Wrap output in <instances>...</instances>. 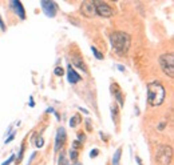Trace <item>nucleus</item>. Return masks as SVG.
Masks as SVG:
<instances>
[{
  "label": "nucleus",
  "mask_w": 174,
  "mask_h": 165,
  "mask_svg": "<svg viewBox=\"0 0 174 165\" xmlns=\"http://www.w3.org/2000/svg\"><path fill=\"white\" fill-rule=\"evenodd\" d=\"M99 154V152H98V149H94V150H91V153H90V156L91 157H96Z\"/></svg>",
  "instance_id": "obj_21"
},
{
  "label": "nucleus",
  "mask_w": 174,
  "mask_h": 165,
  "mask_svg": "<svg viewBox=\"0 0 174 165\" xmlns=\"http://www.w3.org/2000/svg\"><path fill=\"white\" fill-rule=\"evenodd\" d=\"M11 5L13 7V8H15V11H16V13L19 15V18L22 19V20H24L26 13H24V9H23L22 3H20V2H11Z\"/></svg>",
  "instance_id": "obj_10"
},
{
  "label": "nucleus",
  "mask_w": 174,
  "mask_h": 165,
  "mask_svg": "<svg viewBox=\"0 0 174 165\" xmlns=\"http://www.w3.org/2000/svg\"><path fill=\"white\" fill-rule=\"evenodd\" d=\"M110 41H111L113 48L115 49L119 55H122V53H126L127 51H129L131 39H130V36L127 35L126 32H119L118 31V32L111 33V36H110Z\"/></svg>",
  "instance_id": "obj_2"
},
{
  "label": "nucleus",
  "mask_w": 174,
  "mask_h": 165,
  "mask_svg": "<svg viewBox=\"0 0 174 165\" xmlns=\"http://www.w3.org/2000/svg\"><path fill=\"white\" fill-rule=\"evenodd\" d=\"M80 12H82V15H85L86 18H89V19L94 18V16L96 15L94 3L92 2H83L82 5H80Z\"/></svg>",
  "instance_id": "obj_6"
},
{
  "label": "nucleus",
  "mask_w": 174,
  "mask_h": 165,
  "mask_svg": "<svg viewBox=\"0 0 174 165\" xmlns=\"http://www.w3.org/2000/svg\"><path fill=\"white\" fill-rule=\"evenodd\" d=\"M91 49H92V53H94V56H95L96 59H98V60H103V55H102V53H100V52L98 51V49L95 48V47H91Z\"/></svg>",
  "instance_id": "obj_14"
},
{
  "label": "nucleus",
  "mask_w": 174,
  "mask_h": 165,
  "mask_svg": "<svg viewBox=\"0 0 174 165\" xmlns=\"http://www.w3.org/2000/svg\"><path fill=\"white\" fill-rule=\"evenodd\" d=\"M54 73H55L56 76H63L64 75V71H63L62 67H56L55 71H54Z\"/></svg>",
  "instance_id": "obj_16"
},
{
  "label": "nucleus",
  "mask_w": 174,
  "mask_h": 165,
  "mask_svg": "<svg viewBox=\"0 0 174 165\" xmlns=\"http://www.w3.org/2000/svg\"><path fill=\"white\" fill-rule=\"evenodd\" d=\"M80 123H82V117H80L79 114H74V116L71 117V120H70V127L75 128L76 125H79Z\"/></svg>",
  "instance_id": "obj_12"
},
{
  "label": "nucleus",
  "mask_w": 174,
  "mask_h": 165,
  "mask_svg": "<svg viewBox=\"0 0 174 165\" xmlns=\"http://www.w3.org/2000/svg\"><path fill=\"white\" fill-rule=\"evenodd\" d=\"M120 154H122V148H118L115 150L113 156V165H119V160H120Z\"/></svg>",
  "instance_id": "obj_13"
},
{
  "label": "nucleus",
  "mask_w": 174,
  "mask_h": 165,
  "mask_svg": "<svg viewBox=\"0 0 174 165\" xmlns=\"http://www.w3.org/2000/svg\"><path fill=\"white\" fill-rule=\"evenodd\" d=\"M79 109H80V111H82V112H83V113H86V114H87V113H89V111H87V109H83V108H79Z\"/></svg>",
  "instance_id": "obj_29"
},
{
  "label": "nucleus",
  "mask_w": 174,
  "mask_h": 165,
  "mask_svg": "<svg viewBox=\"0 0 174 165\" xmlns=\"http://www.w3.org/2000/svg\"><path fill=\"white\" fill-rule=\"evenodd\" d=\"M95 5V12L102 18H111L114 15V9L105 2H92Z\"/></svg>",
  "instance_id": "obj_5"
},
{
  "label": "nucleus",
  "mask_w": 174,
  "mask_h": 165,
  "mask_svg": "<svg viewBox=\"0 0 174 165\" xmlns=\"http://www.w3.org/2000/svg\"><path fill=\"white\" fill-rule=\"evenodd\" d=\"M115 97H117V100H118V101H119L120 107H122V105H123V100H122V93H120V91H119V89H118V92H117Z\"/></svg>",
  "instance_id": "obj_17"
},
{
  "label": "nucleus",
  "mask_w": 174,
  "mask_h": 165,
  "mask_svg": "<svg viewBox=\"0 0 174 165\" xmlns=\"http://www.w3.org/2000/svg\"><path fill=\"white\" fill-rule=\"evenodd\" d=\"M66 141V130L63 128H59L58 129V133H56V139H55V150L58 152L60 149V147L64 144Z\"/></svg>",
  "instance_id": "obj_9"
},
{
  "label": "nucleus",
  "mask_w": 174,
  "mask_h": 165,
  "mask_svg": "<svg viewBox=\"0 0 174 165\" xmlns=\"http://www.w3.org/2000/svg\"><path fill=\"white\" fill-rule=\"evenodd\" d=\"M72 148H74V150L79 149V148H82V143H79V141H74V143H72Z\"/></svg>",
  "instance_id": "obj_19"
},
{
  "label": "nucleus",
  "mask_w": 174,
  "mask_h": 165,
  "mask_svg": "<svg viewBox=\"0 0 174 165\" xmlns=\"http://www.w3.org/2000/svg\"><path fill=\"white\" fill-rule=\"evenodd\" d=\"M43 144H44V141H43V139H39L38 141H36V147H38V148L43 147Z\"/></svg>",
  "instance_id": "obj_22"
},
{
  "label": "nucleus",
  "mask_w": 174,
  "mask_h": 165,
  "mask_svg": "<svg viewBox=\"0 0 174 165\" xmlns=\"http://www.w3.org/2000/svg\"><path fill=\"white\" fill-rule=\"evenodd\" d=\"M72 61H74V65H75V67H78V68L83 69V72H87L85 63H83V60L80 59V57H72Z\"/></svg>",
  "instance_id": "obj_11"
},
{
  "label": "nucleus",
  "mask_w": 174,
  "mask_h": 165,
  "mask_svg": "<svg viewBox=\"0 0 174 165\" xmlns=\"http://www.w3.org/2000/svg\"><path fill=\"white\" fill-rule=\"evenodd\" d=\"M67 79H68V81L71 83V84H76L78 81L82 80L80 75L75 72V69L71 67V64H68V65H67Z\"/></svg>",
  "instance_id": "obj_8"
},
{
  "label": "nucleus",
  "mask_w": 174,
  "mask_h": 165,
  "mask_svg": "<svg viewBox=\"0 0 174 165\" xmlns=\"http://www.w3.org/2000/svg\"><path fill=\"white\" fill-rule=\"evenodd\" d=\"M13 159H15V156H13V154H12V156H11V157H9V160H7V161H5V163H3L2 165H9V164H11V163H12V161H13Z\"/></svg>",
  "instance_id": "obj_20"
},
{
  "label": "nucleus",
  "mask_w": 174,
  "mask_h": 165,
  "mask_svg": "<svg viewBox=\"0 0 174 165\" xmlns=\"http://www.w3.org/2000/svg\"><path fill=\"white\" fill-rule=\"evenodd\" d=\"M165 88L159 81L147 84V103L151 107H158L165 100Z\"/></svg>",
  "instance_id": "obj_1"
},
{
  "label": "nucleus",
  "mask_w": 174,
  "mask_h": 165,
  "mask_svg": "<svg viewBox=\"0 0 174 165\" xmlns=\"http://www.w3.org/2000/svg\"><path fill=\"white\" fill-rule=\"evenodd\" d=\"M118 69H119V71H125V67H122V65H118Z\"/></svg>",
  "instance_id": "obj_30"
},
{
  "label": "nucleus",
  "mask_w": 174,
  "mask_h": 165,
  "mask_svg": "<svg viewBox=\"0 0 174 165\" xmlns=\"http://www.w3.org/2000/svg\"><path fill=\"white\" fill-rule=\"evenodd\" d=\"M40 5H42L43 11L47 16H50V18H54V16L56 15V11H58V5H56L55 2H42L40 3Z\"/></svg>",
  "instance_id": "obj_7"
},
{
  "label": "nucleus",
  "mask_w": 174,
  "mask_h": 165,
  "mask_svg": "<svg viewBox=\"0 0 174 165\" xmlns=\"http://www.w3.org/2000/svg\"><path fill=\"white\" fill-rule=\"evenodd\" d=\"M172 159H173L172 147L162 145L158 148L157 154H155V160H157V163H158V165H169L172 163Z\"/></svg>",
  "instance_id": "obj_4"
},
{
  "label": "nucleus",
  "mask_w": 174,
  "mask_h": 165,
  "mask_svg": "<svg viewBox=\"0 0 174 165\" xmlns=\"http://www.w3.org/2000/svg\"><path fill=\"white\" fill-rule=\"evenodd\" d=\"M75 165H82V164H80V163H75Z\"/></svg>",
  "instance_id": "obj_31"
},
{
  "label": "nucleus",
  "mask_w": 174,
  "mask_h": 165,
  "mask_svg": "<svg viewBox=\"0 0 174 165\" xmlns=\"http://www.w3.org/2000/svg\"><path fill=\"white\" fill-rule=\"evenodd\" d=\"M85 139H86V137H85V134H83V133L78 134V141H79V143H80V141H85Z\"/></svg>",
  "instance_id": "obj_23"
},
{
  "label": "nucleus",
  "mask_w": 174,
  "mask_h": 165,
  "mask_svg": "<svg viewBox=\"0 0 174 165\" xmlns=\"http://www.w3.org/2000/svg\"><path fill=\"white\" fill-rule=\"evenodd\" d=\"M159 65L163 73L169 77H174V55L173 53H163L159 57Z\"/></svg>",
  "instance_id": "obj_3"
},
{
  "label": "nucleus",
  "mask_w": 174,
  "mask_h": 165,
  "mask_svg": "<svg viewBox=\"0 0 174 165\" xmlns=\"http://www.w3.org/2000/svg\"><path fill=\"white\" fill-rule=\"evenodd\" d=\"M13 137H15V133H12V134H11V136H9V137H8V139H7V140H5V143H11V141L13 140Z\"/></svg>",
  "instance_id": "obj_25"
},
{
  "label": "nucleus",
  "mask_w": 174,
  "mask_h": 165,
  "mask_svg": "<svg viewBox=\"0 0 174 165\" xmlns=\"http://www.w3.org/2000/svg\"><path fill=\"white\" fill-rule=\"evenodd\" d=\"M163 128H165V123H162V124H161V125L158 127V129H159V130H162Z\"/></svg>",
  "instance_id": "obj_27"
},
{
  "label": "nucleus",
  "mask_w": 174,
  "mask_h": 165,
  "mask_svg": "<svg viewBox=\"0 0 174 165\" xmlns=\"http://www.w3.org/2000/svg\"><path fill=\"white\" fill-rule=\"evenodd\" d=\"M58 165H67V159H66L64 153H60L59 160H58Z\"/></svg>",
  "instance_id": "obj_15"
},
{
  "label": "nucleus",
  "mask_w": 174,
  "mask_h": 165,
  "mask_svg": "<svg viewBox=\"0 0 174 165\" xmlns=\"http://www.w3.org/2000/svg\"><path fill=\"white\" fill-rule=\"evenodd\" d=\"M70 159L71 160L78 159V152H76V150H70Z\"/></svg>",
  "instance_id": "obj_18"
},
{
  "label": "nucleus",
  "mask_w": 174,
  "mask_h": 165,
  "mask_svg": "<svg viewBox=\"0 0 174 165\" xmlns=\"http://www.w3.org/2000/svg\"><path fill=\"white\" fill-rule=\"evenodd\" d=\"M135 160H137V163H138V165H142V161H141L139 157H135Z\"/></svg>",
  "instance_id": "obj_28"
},
{
  "label": "nucleus",
  "mask_w": 174,
  "mask_h": 165,
  "mask_svg": "<svg viewBox=\"0 0 174 165\" xmlns=\"http://www.w3.org/2000/svg\"><path fill=\"white\" fill-rule=\"evenodd\" d=\"M0 28H2L3 31H4V29H5V25H4V23L2 21V18H0Z\"/></svg>",
  "instance_id": "obj_26"
},
{
  "label": "nucleus",
  "mask_w": 174,
  "mask_h": 165,
  "mask_svg": "<svg viewBox=\"0 0 174 165\" xmlns=\"http://www.w3.org/2000/svg\"><path fill=\"white\" fill-rule=\"evenodd\" d=\"M86 125H87V130H91V121L86 120Z\"/></svg>",
  "instance_id": "obj_24"
}]
</instances>
